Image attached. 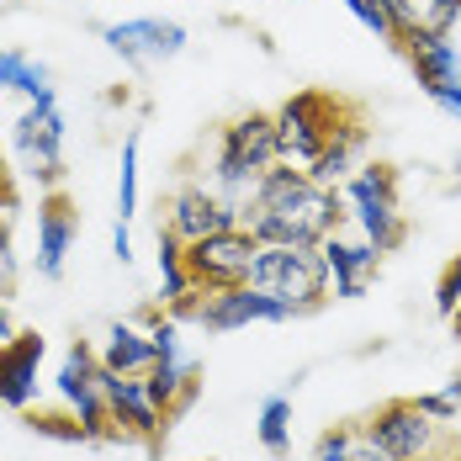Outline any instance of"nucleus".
<instances>
[{
  "label": "nucleus",
  "instance_id": "nucleus-28",
  "mask_svg": "<svg viewBox=\"0 0 461 461\" xmlns=\"http://www.w3.org/2000/svg\"><path fill=\"white\" fill-rule=\"evenodd\" d=\"M350 446H356V424H334V429L319 435L313 461H350Z\"/></svg>",
  "mask_w": 461,
  "mask_h": 461
},
{
  "label": "nucleus",
  "instance_id": "nucleus-10",
  "mask_svg": "<svg viewBox=\"0 0 461 461\" xmlns=\"http://www.w3.org/2000/svg\"><path fill=\"white\" fill-rule=\"evenodd\" d=\"M361 429H366L393 461H414V456H424V451H440V446H446V424H435L414 398H387L382 409H371V414L361 419Z\"/></svg>",
  "mask_w": 461,
  "mask_h": 461
},
{
  "label": "nucleus",
  "instance_id": "nucleus-21",
  "mask_svg": "<svg viewBox=\"0 0 461 461\" xmlns=\"http://www.w3.org/2000/svg\"><path fill=\"white\" fill-rule=\"evenodd\" d=\"M154 260H159V308L176 313L185 297L196 292V281L185 276V244L170 229H159V239H154Z\"/></svg>",
  "mask_w": 461,
  "mask_h": 461
},
{
  "label": "nucleus",
  "instance_id": "nucleus-5",
  "mask_svg": "<svg viewBox=\"0 0 461 461\" xmlns=\"http://www.w3.org/2000/svg\"><path fill=\"white\" fill-rule=\"evenodd\" d=\"M350 112H356V106H350L345 95H329V91L286 95L276 112H271V122H276V159L308 170L323 154V143L339 133V122H345Z\"/></svg>",
  "mask_w": 461,
  "mask_h": 461
},
{
  "label": "nucleus",
  "instance_id": "nucleus-30",
  "mask_svg": "<svg viewBox=\"0 0 461 461\" xmlns=\"http://www.w3.org/2000/svg\"><path fill=\"white\" fill-rule=\"evenodd\" d=\"M419 11H424V27H435V32H451L461 22V0H424Z\"/></svg>",
  "mask_w": 461,
  "mask_h": 461
},
{
  "label": "nucleus",
  "instance_id": "nucleus-22",
  "mask_svg": "<svg viewBox=\"0 0 461 461\" xmlns=\"http://www.w3.org/2000/svg\"><path fill=\"white\" fill-rule=\"evenodd\" d=\"M255 435H260V451L266 456H292V398L271 393L260 398V419H255Z\"/></svg>",
  "mask_w": 461,
  "mask_h": 461
},
{
  "label": "nucleus",
  "instance_id": "nucleus-36",
  "mask_svg": "<svg viewBox=\"0 0 461 461\" xmlns=\"http://www.w3.org/2000/svg\"><path fill=\"white\" fill-rule=\"evenodd\" d=\"M451 329H456V339H461V303H456V313H451Z\"/></svg>",
  "mask_w": 461,
  "mask_h": 461
},
{
  "label": "nucleus",
  "instance_id": "nucleus-26",
  "mask_svg": "<svg viewBox=\"0 0 461 461\" xmlns=\"http://www.w3.org/2000/svg\"><path fill=\"white\" fill-rule=\"evenodd\" d=\"M414 403H419L429 419H435V424H456V419H461V376H446V387H435V393H419Z\"/></svg>",
  "mask_w": 461,
  "mask_h": 461
},
{
  "label": "nucleus",
  "instance_id": "nucleus-20",
  "mask_svg": "<svg viewBox=\"0 0 461 461\" xmlns=\"http://www.w3.org/2000/svg\"><path fill=\"white\" fill-rule=\"evenodd\" d=\"M345 11L393 48H403L424 27V11H419L414 0H345Z\"/></svg>",
  "mask_w": 461,
  "mask_h": 461
},
{
  "label": "nucleus",
  "instance_id": "nucleus-25",
  "mask_svg": "<svg viewBox=\"0 0 461 461\" xmlns=\"http://www.w3.org/2000/svg\"><path fill=\"white\" fill-rule=\"evenodd\" d=\"M139 212V133L122 139V165H117V218L128 223Z\"/></svg>",
  "mask_w": 461,
  "mask_h": 461
},
{
  "label": "nucleus",
  "instance_id": "nucleus-18",
  "mask_svg": "<svg viewBox=\"0 0 461 461\" xmlns=\"http://www.w3.org/2000/svg\"><path fill=\"white\" fill-rule=\"evenodd\" d=\"M366 143H371L366 117H361V112H350V117L339 122V133L323 143V154L308 165V176H313L319 185H345L361 165H366Z\"/></svg>",
  "mask_w": 461,
  "mask_h": 461
},
{
  "label": "nucleus",
  "instance_id": "nucleus-35",
  "mask_svg": "<svg viewBox=\"0 0 461 461\" xmlns=\"http://www.w3.org/2000/svg\"><path fill=\"white\" fill-rule=\"evenodd\" d=\"M414 461H456V446H440V451H424V456Z\"/></svg>",
  "mask_w": 461,
  "mask_h": 461
},
{
  "label": "nucleus",
  "instance_id": "nucleus-16",
  "mask_svg": "<svg viewBox=\"0 0 461 461\" xmlns=\"http://www.w3.org/2000/svg\"><path fill=\"white\" fill-rule=\"evenodd\" d=\"M80 239V212L64 191H43L38 202V276L43 281H59L64 276V260Z\"/></svg>",
  "mask_w": 461,
  "mask_h": 461
},
{
  "label": "nucleus",
  "instance_id": "nucleus-2",
  "mask_svg": "<svg viewBox=\"0 0 461 461\" xmlns=\"http://www.w3.org/2000/svg\"><path fill=\"white\" fill-rule=\"evenodd\" d=\"M249 286H260L266 297L292 308V319H303L329 303V260L319 244H260Z\"/></svg>",
  "mask_w": 461,
  "mask_h": 461
},
{
  "label": "nucleus",
  "instance_id": "nucleus-34",
  "mask_svg": "<svg viewBox=\"0 0 461 461\" xmlns=\"http://www.w3.org/2000/svg\"><path fill=\"white\" fill-rule=\"evenodd\" d=\"M435 106H446V112H456V117H461V86L440 91V95H435Z\"/></svg>",
  "mask_w": 461,
  "mask_h": 461
},
{
  "label": "nucleus",
  "instance_id": "nucleus-31",
  "mask_svg": "<svg viewBox=\"0 0 461 461\" xmlns=\"http://www.w3.org/2000/svg\"><path fill=\"white\" fill-rule=\"evenodd\" d=\"M350 461H393V456H387V451H382V446L371 440L366 429L356 424V446H350Z\"/></svg>",
  "mask_w": 461,
  "mask_h": 461
},
{
  "label": "nucleus",
  "instance_id": "nucleus-32",
  "mask_svg": "<svg viewBox=\"0 0 461 461\" xmlns=\"http://www.w3.org/2000/svg\"><path fill=\"white\" fill-rule=\"evenodd\" d=\"M112 255H117L122 266L133 260V233H128V223H122V218H117V229H112Z\"/></svg>",
  "mask_w": 461,
  "mask_h": 461
},
{
  "label": "nucleus",
  "instance_id": "nucleus-4",
  "mask_svg": "<svg viewBox=\"0 0 461 461\" xmlns=\"http://www.w3.org/2000/svg\"><path fill=\"white\" fill-rule=\"evenodd\" d=\"M339 196H345V223H356V233L371 239L382 255H393L409 239V218H403V196H398V170L393 165L366 159L339 185Z\"/></svg>",
  "mask_w": 461,
  "mask_h": 461
},
{
  "label": "nucleus",
  "instance_id": "nucleus-27",
  "mask_svg": "<svg viewBox=\"0 0 461 461\" xmlns=\"http://www.w3.org/2000/svg\"><path fill=\"white\" fill-rule=\"evenodd\" d=\"M16 276H22V266H16V233H11V212H0V297L16 292Z\"/></svg>",
  "mask_w": 461,
  "mask_h": 461
},
{
  "label": "nucleus",
  "instance_id": "nucleus-17",
  "mask_svg": "<svg viewBox=\"0 0 461 461\" xmlns=\"http://www.w3.org/2000/svg\"><path fill=\"white\" fill-rule=\"evenodd\" d=\"M409 64H414V80L429 91V101L440 91L461 86V48L451 43V32H435V27H419L414 38L403 43Z\"/></svg>",
  "mask_w": 461,
  "mask_h": 461
},
{
  "label": "nucleus",
  "instance_id": "nucleus-15",
  "mask_svg": "<svg viewBox=\"0 0 461 461\" xmlns=\"http://www.w3.org/2000/svg\"><path fill=\"white\" fill-rule=\"evenodd\" d=\"M319 249H323V260H329V292L334 297H366V286L382 271V249L371 239L345 233V229H334Z\"/></svg>",
  "mask_w": 461,
  "mask_h": 461
},
{
  "label": "nucleus",
  "instance_id": "nucleus-37",
  "mask_svg": "<svg viewBox=\"0 0 461 461\" xmlns=\"http://www.w3.org/2000/svg\"><path fill=\"white\" fill-rule=\"evenodd\" d=\"M0 170H5V149H0Z\"/></svg>",
  "mask_w": 461,
  "mask_h": 461
},
{
  "label": "nucleus",
  "instance_id": "nucleus-29",
  "mask_svg": "<svg viewBox=\"0 0 461 461\" xmlns=\"http://www.w3.org/2000/svg\"><path fill=\"white\" fill-rule=\"evenodd\" d=\"M456 303H461V255L446 266V271H440V281H435V308H440L446 319L456 313Z\"/></svg>",
  "mask_w": 461,
  "mask_h": 461
},
{
  "label": "nucleus",
  "instance_id": "nucleus-33",
  "mask_svg": "<svg viewBox=\"0 0 461 461\" xmlns=\"http://www.w3.org/2000/svg\"><path fill=\"white\" fill-rule=\"evenodd\" d=\"M16 334H22V329H16L11 308H5V297H0V345H5V339H16Z\"/></svg>",
  "mask_w": 461,
  "mask_h": 461
},
{
  "label": "nucleus",
  "instance_id": "nucleus-12",
  "mask_svg": "<svg viewBox=\"0 0 461 461\" xmlns=\"http://www.w3.org/2000/svg\"><path fill=\"white\" fill-rule=\"evenodd\" d=\"M101 43L112 48L128 69H149V64H165L185 48V27L181 22H165V16H133V22H106L95 27Z\"/></svg>",
  "mask_w": 461,
  "mask_h": 461
},
{
  "label": "nucleus",
  "instance_id": "nucleus-9",
  "mask_svg": "<svg viewBox=\"0 0 461 461\" xmlns=\"http://www.w3.org/2000/svg\"><path fill=\"white\" fill-rule=\"evenodd\" d=\"M53 387H59V403L80 414V424H86L91 440H117V424L106 414V398H101V356H95V345L75 339V345L64 350V361H59Z\"/></svg>",
  "mask_w": 461,
  "mask_h": 461
},
{
  "label": "nucleus",
  "instance_id": "nucleus-24",
  "mask_svg": "<svg viewBox=\"0 0 461 461\" xmlns=\"http://www.w3.org/2000/svg\"><path fill=\"white\" fill-rule=\"evenodd\" d=\"M27 429L43 435V440H59V446H91L75 409H27Z\"/></svg>",
  "mask_w": 461,
  "mask_h": 461
},
{
  "label": "nucleus",
  "instance_id": "nucleus-6",
  "mask_svg": "<svg viewBox=\"0 0 461 461\" xmlns=\"http://www.w3.org/2000/svg\"><path fill=\"white\" fill-rule=\"evenodd\" d=\"M11 149H16L22 170L38 176L43 191H59V181H64V112H59V91H43L27 101V112L11 128Z\"/></svg>",
  "mask_w": 461,
  "mask_h": 461
},
{
  "label": "nucleus",
  "instance_id": "nucleus-1",
  "mask_svg": "<svg viewBox=\"0 0 461 461\" xmlns=\"http://www.w3.org/2000/svg\"><path fill=\"white\" fill-rule=\"evenodd\" d=\"M244 229L260 244H323L334 229H345V196L339 185H319L297 165H271L244 202Z\"/></svg>",
  "mask_w": 461,
  "mask_h": 461
},
{
  "label": "nucleus",
  "instance_id": "nucleus-13",
  "mask_svg": "<svg viewBox=\"0 0 461 461\" xmlns=\"http://www.w3.org/2000/svg\"><path fill=\"white\" fill-rule=\"evenodd\" d=\"M292 308L266 297L260 286H223V292H207L202 308H196V329L207 334H233V329H249V323H286Z\"/></svg>",
  "mask_w": 461,
  "mask_h": 461
},
{
  "label": "nucleus",
  "instance_id": "nucleus-23",
  "mask_svg": "<svg viewBox=\"0 0 461 461\" xmlns=\"http://www.w3.org/2000/svg\"><path fill=\"white\" fill-rule=\"evenodd\" d=\"M0 86L16 91V95H27V101L53 91V86H48V69L38 64V59H27L22 48H0Z\"/></svg>",
  "mask_w": 461,
  "mask_h": 461
},
{
  "label": "nucleus",
  "instance_id": "nucleus-38",
  "mask_svg": "<svg viewBox=\"0 0 461 461\" xmlns=\"http://www.w3.org/2000/svg\"><path fill=\"white\" fill-rule=\"evenodd\" d=\"M456 461H461V446H456Z\"/></svg>",
  "mask_w": 461,
  "mask_h": 461
},
{
  "label": "nucleus",
  "instance_id": "nucleus-19",
  "mask_svg": "<svg viewBox=\"0 0 461 461\" xmlns=\"http://www.w3.org/2000/svg\"><path fill=\"white\" fill-rule=\"evenodd\" d=\"M95 356H101V366H106V371L149 376V366H154V334H149V323L117 319L112 329H106V339L95 345Z\"/></svg>",
  "mask_w": 461,
  "mask_h": 461
},
{
  "label": "nucleus",
  "instance_id": "nucleus-7",
  "mask_svg": "<svg viewBox=\"0 0 461 461\" xmlns=\"http://www.w3.org/2000/svg\"><path fill=\"white\" fill-rule=\"evenodd\" d=\"M101 398H106V414L117 424V440H133V446L154 451L170 435V414L149 393V376H122V371L101 366Z\"/></svg>",
  "mask_w": 461,
  "mask_h": 461
},
{
  "label": "nucleus",
  "instance_id": "nucleus-11",
  "mask_svg": "<svg viewBox=\"0 0 461 461\" xmlns=\"http://www.w3.org/2000/svg\"><path fill=\"white\" fill-rule=\"evenodd\" d=\"M159 212H165V223H159V229H170L181 244H196V239H207V233L239 229V218H244V212H239V207H233L212 181L176 185L170 196H159Z\"/></svg>",
  "mask_w": 461,
  "mask_h": 461
},
{
  "label": "nucleus",
  "instance_id": "nucleus-8",
  "mask_svg": "<svg viewBox=\"0 0 461 461\" xmlns=\"http://www.w3.org/2000/svg\"><path fill=\"white\" fill-rule=\"evenodd\" d=\"M255 255H260V239L244 229H223L207 233L196 244H185V276L196 281L202 292H223V286H244L255 271Z\"/></svg>",
  "mask_w": 461,
  "mask_h": 461
},
{
  "label": "nucleus",
  "instance_id": "nucleus-39",
  "mask_svg": "<svg viewBox=\"0 0 461 461\" xmlns=\"http://www.w3.org/2000/svg\"><path fill=\"white\" fill-rule=\"evenodd\" d=\"M207 461H212V456H207Z\"/></svg>",
  "mask_w": 461,
  "mask_h": 461
},
{
  "label": "nucleus",
  "instance_id": "nucleus-3",
  "mask_svg": "<svg viewBox=\"0 0 461 461\" xmlns=\"http://www.w3.org/2000/svg\"><path fill=\"white\" fill-rule=\"evenodd\" d=\"M271 165H276V122H271V112L233 117L229 128L218 133V154H212V185L229 196L239 212H244L249 191L260 185V176H266Z\"/></svg>",
  "mask_w": 461,
  "mask_h": 461
},
{
  "label": "nucleus",
  "instance_id": "nucleus-14",
  "mask_svg": "<svg viewBox=\"0 0 461 461\" xmlns=\"http://www.w3.org/2000/svg\"><path fill=\"white\" fill-rule=\"evenodd\" d=\"M43 356H48V339L38 329H22L16 339L0 345V409H16L27 414L38 403V371H43Z\"/></svg>",
  "mask_w": 461,
  "mask_h": 461
}]
</instances>
